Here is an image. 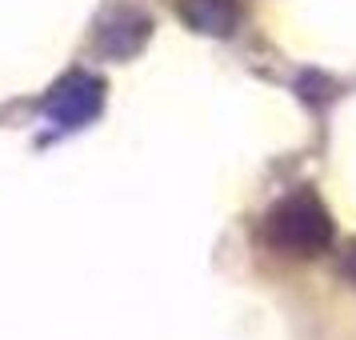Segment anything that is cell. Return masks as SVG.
Masks as SVG:
<instances>
[{"instance_id": "6da1fadb", "label": "cell", "mask_w": 356, "mask_h": 340, "mask_svg": "<svg viewBox=\"0 0 356 340\" xmlns=\"http://www.w3.org/2000/svg\"><path fill=\"white\" fill-rule=\"evenodd\" d=\"M268 244L276 252H292V257H316L332 244V216L324 212L321 200L312 196H296L284 200L280 209L268 216Z\"/></svg>"}, {"instance_id": "7a4b0ae2", "label": "cell", "mask_w": 356, "mask_h": 340, "mask_svg": "<svg viewBox=\"0 0 356 340\" xmlns=\"http://www.w3.org/2000/svg\"><path fill=\"white\" fill-rule=\"evenodd\" d=\"M104 104V84L92 72H68L52 84V92L44 97V116L56 129H81Z\"/></svg>"}, {"instance_id": "3957f363", "label": "cell", "mask_w": 356, "mask_h": 340, "mask_svg": "<svg viewBox=\"0 0 356 340\" xmlns=\"http://www.w3.org/2000/svg\"><path fill=\"white\" fill-rule=\"evenodd\" d=\"M180 20L193 24L204 36H232L241 24V4L236 0H180Z\"/></svg>"}, {"instance_id": "277c9868", "label": "cell", "mask_w": 356, "mask_h": 340, "mask_svg": "<svg viewBox=\"0 0 356 340\" xmlns=\"http://www.w3.org/2000/svg\"><path fill=\"white\" fill-rule=\"evenodd\" d=\"M145 40H148V20L145 17H120L100 33V52L113 56V60H124L132 52H140Z\"/></svg>"}]
</instances>
